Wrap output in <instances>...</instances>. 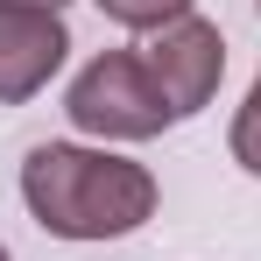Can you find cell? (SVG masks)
<instances>
[{
    "label": "cell",
    "mask_w": 261,
    "mask_h": 261,
    "mask_svg": "<svg viewBox=\"0 0 261 261\" xmlns=\"http://www.w3.org/2000/svg\"><path fill=\"white\" fill-rule=\"evenodd\" d=\"M233 163L247 176H261V78H254V92H247V106L233 113Z\"/></svg>",
    "instance_id": "obj_6"
},
{
    "label": "cell",
    "mask_w": 261,
    "mask_h": 261,
    "mask_svg": "<svg viewBox=\"0 0 261 261\" xmlns=\"http://www.w3.org/2000/svg\"><path fill=\"white\" fill-rule=\"evenodd\" d=\"M64 113H71L85 134H99V141H148V134H163L176 120L170 99H163V85H155V71H148L134 49L92 57L85 71L71 78Z\"/></svg>",
    "instance_id": "obj_2"
},
{
    "label": "cell",
    "mask_w": 261,
    "mask_h": 261,
    "mask_svg": "<svg viewBox=\"0 0 261 261\" xmlns=\"http://www.w3.org/2000/svg\"><path fill=\"white\" fill-rule=\"evenodd\" d=\"M64 14L57 7H21V0H0V106H21L57 78L64 64Z\"/></svg>",
    "instance_id": "obj_4"
},
{
    "label": "cell",
    "mask_w": 261,
    "mask_h": 261,
    "mask_svg": "<svg viewBox=\"0 0 261 261\" xmlns=\"http://www.w3.org/2000/svg\"><path fill=\"white\" fill-rule=\"evenodd\" d=\"M0 261H7V247H0Z\"/></svg>",
    "instance_id": "obj_8"
},
{
    "label": "cell",
    "mask_w": 261,
    "mask_h": 261,
    "mask_svg": "<svg viewBox=\"0 0 261 261\" xmlns=\"http://www.w3.org/2000/svg\"><path fill=\"white\" fill-rule=\"evenodd\" d=\"M21 7H64V0H21Z\"/></svg>",
    "instance_id": "obj_7"
},
{
    "label": "cell",
    "mask_w": 261,
    "mask_h": 261,
    "mask_svg": "<svg viewBox=\"0 0 261 261\" xmlns=\"http://www.w3.org/2000/svg\"><path fill=\"white\" fill-rule=\"evenodd\" d=\"M141 64L155 71V85H163V99H170V113L184 120V113H198V106L219 92V78H226V36H219L212 21L184 14V21H170V29L148 43Z\"/></svg>",
    "instance_id": "obj_3"
},
{
    "label": "cell",
    "mask_w": 261,
    "mask_h": 261,
    "mask_svg": "<svg viewBox=\"0 0 261 261\" xmlns=\"http://www.w3.org/2000/svg\"><path fill=\"white\" fill-rule=\"evenodd\" d=\"M21 198L57 240H120L141 219H155V176L106 148L43 141L21 163Z\"/></svg>",
    "instance_id": "obj_1"
},
{
    "label": "cell",
    "mask_w": 261,
    "mask_h": 261,
    "mask_svg": "<svg viewBox=\"0 0 261 261\" xmlns=\"http://www.w3.org/2000/svg\"><path fill=\"white\" fill-rule=\"evenodd\" d=\"M99 14L120 21V29H170L191 14V0H99Z\"/></svg>",
    "instance_id": "obj_5"
}]
</instances>
